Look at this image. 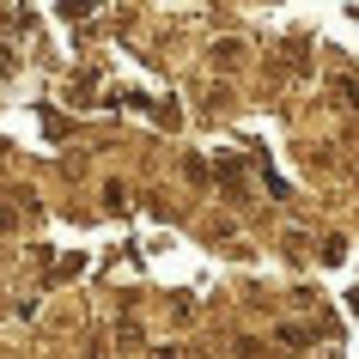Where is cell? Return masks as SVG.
I'll list each match as a JSON object with an SVG mask.
<instances>
[{
	"label": "cell",
	"mask_w": 359,
	"mask_h": 359,
	"mask_svg": "<svg viewBox=\"0 0 359 359\" xmlns=\"http://www.w3.org/2000/svg\"><path fill=\"white\" fill-rule=\"evenodd\" d=\"M92 6H97V0H61V13H67V19H92Z\"/></svg>",
	"instance_id": "6da1fadb"
},
{
	"label": "cell",
	"mask_w": 359,
	"mask_h": 359,
	"mask_svg": "<svg viewBox=\"0 0 359 359\" xmlns=\"http://www.w3.org/2000/svg\"><path fill=\"white\" fill-rule=\"evenodd\" d=\"M158 359H183V353H177V347H165V353H158Z\"/></svg>",
	"instance_id": "7a4b0ae2"
}]
</instances>
